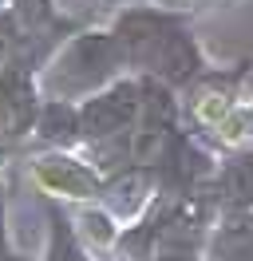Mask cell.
<instances>
[{
    "instance_id": "1",
    "label": "cell",
    "mask_w": 253,
    "mask_h": 261,
    "mask_svg": "<svg viewBox=\"0 0 253 261\" xmlns=\"http://www.w3.org/2000/svg\"><path fill=\"white\" fill-rule=\"evenodd\" d=\"M123 48L115 32H83L75 36L63 56H56V64L47 67L44 80L52 83L56 99H75V95H95L115 83V71L123 67Z\"/></svg>"
},
{
    "instance_id": "2",
    "label": "cell",
    "mask_w": 253,
    "mask_h": 261,
    "mask_svg": "<svg viewBox=\"0 0 253 261\" xmlns=\"http://www.w3.org/2000/svg\"><path fill=\"white\" fill-rule=\"evenodd\" d=\"M142 115V83L139 80H115L111 87L95 91L91 99L79 103V127H83V143L99 147L111 143L127 130H135Z\"/></svg>"
},
{
    "instance_id": "3",
    "label": "cell",
    "mask_w": 253,
    "mask_h": 261,
    "mask_svg": "<svg viewBox=\"0 0 253 261\" xmlns=\"http://www.w3.org/2000/svg\"><path fill=\"white\" fill-rule=\"evenodd\" d=\"M36 182H40L44 190H52V194L71 198V202H99V194H103L99 166L83 163L75 154H63V150L36 159Z\"/></svg>"
},
{
    "instance_id": "4",
    "label": "cell",
    "mask_w": 253,
    "mask_h": 261,
    "mask_svg": "<svg viewBox=\"0 0 253 261\" xmlns=\"http://www.w3.org/2000/svg\"><path fill=\"white\" fill-rule=\"evenodd\" d=\"M214 198L221 214L253 210V150H237L221 159L218 178H214Z\"/></svg>"
},
{
    "instance_id": "5",
    "label": "cell",
    "mask_w": 253,
    "mask_h": 261,
    "mask_svg": "<svg viewBox=\"0 0 253 261\" xmlns=\"http://www.w3.org/2000/svg\"><path fill=\"white\" fill-rule=\"evenodd\" d=\"M32 130H36V139L47 143V147L56 150H67L83 143V127H79V107L75 103H67V99H47L40 115L32 119Z\"/></svg>"
}]
</instances>
